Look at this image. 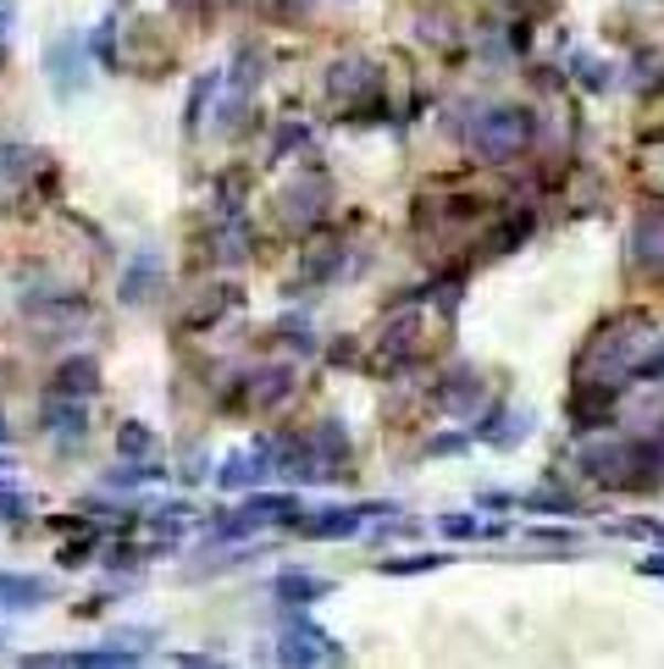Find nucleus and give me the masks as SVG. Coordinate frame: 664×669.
<instances>
[{
    "instance_id": "f257e3e1",
    "label": "nucleus",
    "mask_w": 664,
    "mask_h": 669,
    "mask_svg": "<svg viewBox=\"0 0 664 669\" xmlns=\"http://www.w3.org/2000/svg\"><path fill=\"white\" fill-rule=\"evenodd\" d=\"M526 133H532L526 111H493V117L476 128V150L493 155V161H504V155H515V150L526 144Z\"/></svg>"
}]
</instances>
